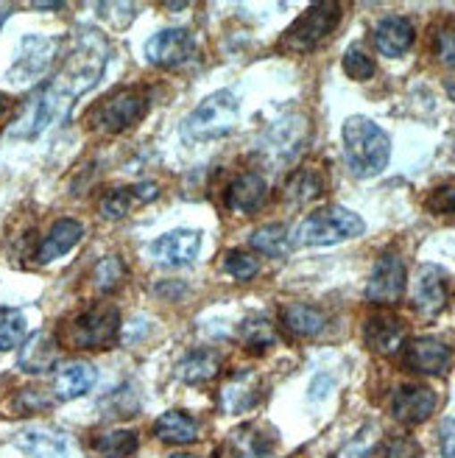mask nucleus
<instances>
[{"label": "nucleus", "instance_id": "nucleus-32", "mask_svg": "<svg viewBox=\"0 0 455 458\" xmlns=\"http://www.w3.org/2000/svg\"><path fill=\"white\" fill-rule=\"evenodd\" d=\"M93 280L101 291H112V288H118V283L123 280V266L118 258H106L96 266V274H93Z\"/></svg>", "mask_w": 455, "mask_h": 458}, {"label": "nucleus", "instance_id": "nucleus-37", "mask_svg": "<svg viewBox=\"0 0 455 458\" xmlns=\"http://www.w3.org/2000/svg\"><path fill=\"white\" fill-rule=\"evenodd\" d=\"M385 458H419V447L414 439H408V437L392 439L389 450H385Z\"/></svg>", "mask_w": 455, "mask_h": 458}, {"label": "nucleus", "instance_id": "nucleus-27", "mask_svg": "<svg viewBox=\"0 0 455 458\" xmlns=\"http://www.w3.org/2000/svg\"><path fill=\"white\" fill-rule=\"evenodd\" d=\"M26 316L17 308H0V352L14 350L26 341Z\"/></svg>", "mask_w": 455, "mask_h": 458}, {"label": "nucleus", "instance_id": "nucleus-11", "mask_svg": "<svg viewBox=\"0 0 455 458\" xmlns=\"http://www.w3.org/2000/svg\"><path fill=\"white\" fill-rule=\"evenodd\" d=\"M405 363L419 375H444L450 366V347L436 338H414L405 344Z\"/></svg>", "mask_w": 455, "mask_h": 458}, {"label": "nucleus", "instance_id": "nucleus-9", "mask_svg": "<svg viewBox=\"0 0 455 458\" xmlns=\"http://www.w3.org/2000/svg\"><path fill=\"white\" fill-rule=\"evenodd\" d=\"M198 246H201V235L193 233V229H173V233L163 235L159 241H154L151 255L159 266H188L198 258Z\"/></svg>", "mask_w": 455, "mask_h": 458}, {"label": "nucleus", "instance_id": "nucleus-28", "mask_svg": "<svg viewBox=\"0 0 455 458\" xmlns=\"http://www.w3.org/2000/svg\"><path fill=\"white\" fill-rule=\"evenodd\" d=\"M252 246L257 251H263V255L268 258H282L288 251V233L282 224H268V226H260L252 233Z\"/></svg>", "mask_w": 455, "mask_h": 458}, {"label": "nucleus", "instance_id": "nucleus-2", "mask_svg": "<svg viewBox=\"0 0 455 458\" xmlns=\"http://www.w3.org/2000/svg\"><path fill=\"white\" fill-rule=\"evenodd\" d=\"M238 123V98L230 89L204 98L193 112H188V118L181 121V137L188 143H210L218 137L230 134Z\"/></svg>", "mask_w": 455, "mask_h": 458}, {"label": "nucleus", "instance_id": "nucleus-38", "mask_svg": "<svg viewBox=\"0 0 455 458\" xmlns=\"http://www.w3.org/2000/svg\"><path fill=\"white\" fill-rule=\"evenodd\" d=\"M439 437H442V453H444V458H455V420H444L442 422Z\"/></svg>", "mask_w": 455, "mask_h": 458}, {"label": "nucleus", "instance_id": "nucleus-23", "mask_svg": "<svg viewBox=\"0 0 455 458\" xmlns=\"http://www.w3.org/2000/svg\"><path fill=\"white\" fill-rule=\"evenodd\" d=\"M324 313L322 310H316L310 305H288L282 310V325L293 333V335H318L324 330Z\"/></svg>", "mask_w": 455, "mask_h": 458}, {"label": "nucleus", "instance_id": "nucleus-22", "mask_svg": "<svg viewBox=\"0 0 455 458\" xmlns=\"http://www.w3.org/2000/svg\"><path fill=\"white\" fill-rule=\"evenodd\" d=\"M235 458H268L274 450V439L265 437V430L260 425H243L232 442H230Z\"/></svg>", "mask_w": 455, "mask_h": 458}, {"label": "nucleus", "instance_id": "nucleus-15", "mask_svg": "<svg viewBox=\"0 0 455 458\" xmlns=\"http://www.w3.org/2000/svg\"><path fill=\"white\" fill-rule=\"evenodd\" d=\"M59 360V344L48 330H39L34 333L26 344H22V352H20V366L31 375H42L54 369Z\"/></svg>", "mask_w": 455, "mask_h": 458}, {"label": "nucleus", "instance_id": "nucleus-10", "mask_svg": "<svg viewBox=\"0 0 455 458\" xmlns=\"http://www.w3.org/2000/svg\"><path fill=\"white\" fill-rule=\"evenodd\" d=\"M392 411H394V417L400 422H405V425H419V422H425L436 411V394H434V388L419 386V383L400 386L397 392H394Z\"/></svg>", "mask_w": 455, "mask_h": 458}, {"label": "nucleus", "instance_id": "nucleus-20", "mask_svg": "<svg viewBox=\"0 0 455 458\" xmlns=\"http://www.w3.org/2000/svg\"><path fill=\"white\" fill-rule=\"evenodd\" d=\"M257 400H260V380L255 372H240L221 388V405L230 414L249 411L252 405H257Z\"/></svg>", "mask_w": 455, "mask_h": 458}, {"label": "nucleus", "instance_id": "nucleus-29", "mask_svg": "<svg viewBox=\"0 0 455 458\" xmlns=\"http://www.w3.org/2000/svg\"><path fill=\"white\" fill-rule=\"evenodd\" d=\"M240 338H243V344L249 350L263 352L265 347L274 344V330H271V325L265 322V318H246Z\"/></svg>", "mask_w": 455, "mask_h": 458}, {"label": "nucleus", "instance_id": "nucleus-19", "mask_svg": "<svg viewBox=\"0 0 455 458\" xmlns=\"http://www.w3.org/2000/svg\"><path fill=\"white\" fill-rule=\"evenodd\" d=\"M402 338H405V325L392 313H377L367 322V341L375 352H383V355L397 352Z\"/></svg>", "mask_w": 455, "mask_h": 458}, {"label": "nucleus", "instance_id": "nucleus-31", "mask_svg": "<svg viewBox=\"0 0 455 458\" xmlns=\"http://www.w3.org/2000/svg\"><path fill=\"white\" fill-rule=\"evenodd\" d=\"M134 196H138V188H118V191H112L101 201L104 216H109V218H123L129 213V208H131Z\"/></svg>", "mask_w": 455, "mask_h": 458}, {"label": "nucleus", "instance_id": "nucleus-30", "mask_svg": "<svg viewBox=\"0 0 455 458\" xmlns=\"http://www.w3.org/2000/svg\"><path fill=\"white\" fill-rule=\"evenodd\" d=\"M223 268L230 271L235 280H252L260 271V263L257 258L249 255V251H230V255L223 258Z\"/></svg>", "mask_w": 455, "mask_h": 458}, {"label": "nucleus", "instance_id": "nucleus-14", "mask_svg": "<svg viewBox=\"0 0 455 458\" xmlns=\"http://www.w3.org/2000/svg\"><path fill=\"white\" fill-rule=\"evenodd\" d=\"M375 45L383 56H402L414 45V26L408 17L392 14L377 22L375 29Z\"/></svg>", "mask_w": 455, "mask_h": 458}, {"label": "nucleus", "instance_id": "nucleus-4", "mask_svg": "<svg viewBox=\"0 0 455 458\" xmlns=\"http://www.w3.org/2000/svg\"><path fill=\"white\" fill-rule=\"evenodd\" d=\"M121 313L115 305H96L73 318L71 344L79 350H104L112 347L118 338Z\"/></svg>", "mask_w": 455, "mask_h": 458}, {"label": "nucleus", "instance_id": "nucleus-34", "mask_svg": "<svg viewBox=\"0 0 455 458\" xmlns=\"http://www.w3.org/2000/svg\"><path fill=\"white\" fill-rule=\"evenodd\" d=\"M318 191H322V185H318L316 174H310V171L297 174L288 185V196H293V201H310V199H316Z\"/></svg>", "mask_w": 455, "mask_h": 458}, {"label": "nucleus", "instance_id": "nucleus-6", "mask_svg": "<svg viewBox=\"0 0 455 458\" xmlns=\"http://www.w3.org/2000/svg\"><path fill=\"white\" fill-rule=\"evenodd\" d=\"M148 98L143 93H138V89H121V93L98 104V109L93 112V123L104 131H123L143 118Z\"/></svg>", "mask_w": 455, "mask_h": 458}, {"label": "nucleus", "instance_id": "nucleus-7", "mask_svg": "<svg viewBox=\"0 0 455 458\" xmlns=\"http://www.w3.org/2000/svg\"><path fill=\"white\" fill-rule=\"evenodd\" d=\"M402 291H405V263L397 251H383L372 268L367 296L377 305H394L400 302Z\"/></svg>", "mask_w": 455, "mask_h": 458}, {"label": "nucleus", "instance_id": "nucleus-36", "mask_svg": "<svg viewBox=\"0 0 455 458\" xmlns=\"http://www.w3.org/2000/svg\"><path fill=\"white\" fill-rule=\"evenodd\" d=\"M436 56L444 64H452L455 67V31L452 29H442L436 34Z\"/></svg>", "mask_w": 455, "mask_h": 458}, {"label": "nucleus", "instance_id": "nucleus-13", "mask_svg": "<svg viewBox=\"0 0 455 458\" xmlns=\"http://www.w3.org/2000/svg\"><path fill=\"white\" fill-rule=\"evenodd\" d=\"M17 447L29 458H76L62 433H54L48 428H29L17 437Z\"/></svg>", "mask_w": 455, "mask_h": 458}, {"label": "nucleus", "instance_id": "nucleus-24", "mask_svg": "<svg viewBox=\"0 0 455 458\" xmlns=\"http://www.w3.org/2000/svg\"><path fill=\"white\" fill-rule=\"evenodd\" d=\"M218 366H221V355L213 350H196L190 352L185 360L179 363L176 375L185 380V383H204L218 375Z\"/></svg>", "mask_w": 455, "mask_h": 458}, {"label": "nucleus", "instance_id": "nucleus-5", "mask_svg": "<svg viewBox=\"0 0 455 458\" xmlns=\"http://www.w3.org/2000/svg\"><path fill=\"white\" fill-rule=\"evenodd\" d=\"M338 20H341L338 4H316L285 31V45L293 51H310L333 34Z\"/></svg>", "mask_w": 455, "mask_h": 458}, {"label": "nucleus", "instance_id": "nucleus-35", "mask_svg": "<svg viewBox=\"0 0 455 458\" xmlns=\"http://www.w3.org/2000/svg\"><path fill=\"white\" fill-rule=\"evenodd\" d=\"M427 210L436 213V216H455V185H444V188L430 193Z\"/></svg>", "mask_w": 455, "mask_h": 458}, {"label": "nucleus", "instance_id": "nucleus-16", "mask_svg": "<svg viewBox=\"0 0 455 458\" xmlns=\"http://www.w3.org/2000/svg\"><path fill=\"white\" fill-rule=\"evenodd\" d=\"M96 383V366L87 360H71L56 369L54 377V392L59 400H76L87 394Z\"/></svg>", "mask_w": 455, "mask_h": 458}, {"label": "nucleus", "instance_id": "nucleus-33", "mask_svg": "<svg viewBox=\"0 0 455 458\" xmlns=\"http://www.w3.org/2000/svg\"><path fill=\"white\" fill-rule=\"evenodd\" d=\"M344 71L352 76V79H358V81H367V79H372L375 76V62L363 54L360 48H352V51H347V56H344Z\"/></svg>", "mask_w": 455, "mask_h": 458}, {"label": "nucleus", "instance_id": "nucleus-40", "mask_svg": "<svg viewBox=\"0 0 455 458\" xmlns=\"http://www.w3.org/2000/svg\"><path fill=\"white\" fill-rule=\"evenodd\" d=\"M173 458H193V455H173Z\"/></svg>", "mask_w": 455, "mask_h": 458}, {"label": "nucleus", "instance_id": "nucleus-39", "mask_svg": "<svg viewBox=\"0 0 455 458\" xmlns=\"http://www.w3.org/2000/svg\"><path fill=\"white\" fill-rule=\"evenodd\" d=\"M6 104H9V101H6V96H0V118H4V112H6Z\"/></svg>", "mask_w": 455, "mask_h": 458}, {"label": "nucleus", "instance_id": "nucleus-3", "mask_svg": "<svg viewBox=\"0 0 455 458\" xmlns=\"http://www.w3.org/2000/svg\"><path fill=\"white\" fill-rule=\"evenodd\" d=\"M363 233V218L347 208H322L310 213L293 233L297 246H333L341 241L358 238Z\"/></svg>", "mask_w": 455, "mask_h": 458}, {"label": "nucleus", "instance_id": "nucleus-18", "mask_svg": "<svg viewBox=\"0 0 455 458\" xmlns=\"http://www.w3.org/2000/svg\"><path fill=\"white\" fill-rule=\"evenodd\" d=\"M84 235V226L76 221V218H59L54 226H51V233L45 235L39 251H37V260L39 263H51L62 255H67Z\"/></svg>", "mask_w": 455, "mask_h": 458}, {"label": "nucleus", "instance_id": "nucleus-25", "mask_svg": "<svg viewBox=\"0 0 455 458\" xmlns=\"http://www.w3.org/2000/svg\"><path fill=\"white\" fill-rule=\"evenodd\" d=\"M51 56H54V45L51 42H45L42 37H29L26 45H22V56H20L17 67L12 71V76L29 67V79H34V76H39L45 71V67H48Z\"/></svg>", "mask_w": 455, "mask_h": 458}, {"label": "nucleus", "instance_id": "nucleus-8", "mask_svg": "<svg viewBox=\"0 0 455 458\" xmlns=\"http://www.w3.org/2000/svg\"><path fill=\"white\" fill-rule=\"evenodd\" d=\"M193 34L185 29H163L146 42V56L156 67H179L193 56Z\"/></svg>", "mask_w": 455, "mask_h": 458}, {"label": "nucleus", "instance_id": "nucleus-26", "mask_svg": "<svg viewBox=\"0 0 455 458\" xmlns=\"http://www.w3.org/2000/svg\"><path fill=\"white\" fill-rule=\"evenodd\" d=\"M96 450L104 458H131L138 453V433L134 430H109L96 439Z\"/></svg>", "mask_w": 455, "mask_h": 458}, {"label": "nucleus", "instance_id": "nucleus-41", "mask_svg": "<svg viewBox=\"0 0 455 458\" xmlns=\"http://www.w3.org/2000/svg\"><path fill=\"white\" fill-rule=\"evenodd\" d=\"M0 26H4V20H0Z\"/></svg>", "mask_w": 455, "mask_h": 458}, {"label": "nucleus", "instance_id": "nucleus-1", "mask_svg": "<svg viewBox=\"0 0 455 458\" xmlns=\"http://www.w3.org/2000/svg\"><path fill=\"white\" fill-rule=\"evenodd\" d=\"M344 157L355 176H377L392 157V140L375 121L355 114L344 123Z\"/></svg>", "mask_w": 455, "mask_h": 458}, {"label": "nucleus", "instance_id": "nucleus-17", "mask_svg": "<svg viewBox=\"0 0 455 458\" xmlns=\"http://www.w3.org/2000/svg\"><path fill=\"white\" fill-rule=\"evenodd\" d=\"M265 179L260 174H240L232 179V185L226 188V208L235 213H255L265 201Z\"/></svg>", "mask_w": 455, "mask_h": 458}, {"label": "nucleus", "instance_id": "nucleus-12", "mask_svg": "<svg viewBox=\"0 0 455 458\" xmlns=\"http://www.w3.org/2000/svg\"><path fill=\"white\" fill-rule=\"evenodd\" d=\"M414 305L427 316H436L447 305V274L439 266H419L414 283Z\"/></svg>", "mask_w": 455, "mask_h": 458}, {"label": "nucleus", "instance_id": "nucleus-21", "mask_svg": "<svg viewBox=\"0 0 455 458\" xmlns=\"http://www.w3.org/2000/svg\"><path fill=\"white\" fill-rule=\"evenodd\" d=\"M154 433L171 445H190L198 437V422L193 417H188L185 411H168V414L156 420Z\"/></svg>", "mask_w": 455, "mask_h": 458}]
</instances>
